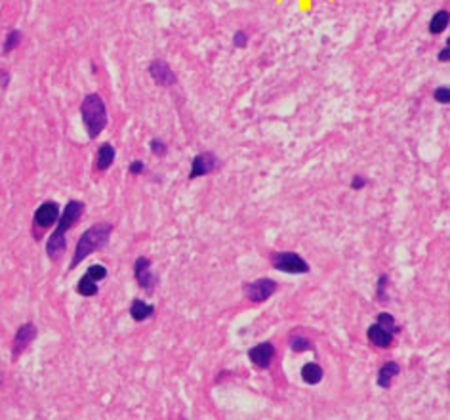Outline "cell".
<instances>
[{"label": "cell", "instance_id": "cell-1", "mask_svg": "<svg viewBox=\"0 0 450 420\" xmlns=\"http://www.w3.org/2000/svg\"><path fill=\"white\" fill-rule=\"evenodd\" d=\"M82 214H85V203L82 201H69L65 205V210L60 214L56 230L46 241V254H48L50 260L58 262L65 254V250H67V232L80 222Z\"/></svg>", "mask_w": 450, "mask_h": 420}, {"label": "cell", "instance_id": "cell-2", "mask_svg": "<svg viewBox=\"0 0 450 420\" xmlns=\"http://www.w3.org/2000/svg\"><path fill=\"white\" fill-rule=\"evenodd\" d=\"M111 233H113V225L107 222L95 223L92 228H88V230L80 235V239H78L77 247H75V254H73L71 264H69V269H75V267H77L80 262H85L86 258L90 256L92 252L105 249Z\"/></svg>", "mask_w": 450, "mask_h": 420}, {"label": "cell", "instance_id": "cell-3", "mask_svg": "<svg viewBox=\"0 0 450 420\" xmlns=\"http://www.w3.org/2000/svg\"><path fill=\"white\" fill-rule=\"evenodd\" d=\"M80 117L90 140H95L107 126V107L100 94H88L80 103Z\"/></svg>", "mask_w": 450, "mask_h": 420}, {"label": "cell", "instance_id": "cell-4", "mask_svg": "<svg viewBox=\"0 0 450 420\" xmlns=\"http://www.w3.org/2000/svg\"><path fill=\"white\" fill-rule=\"evenodd\" d=\"M271 266L275 269H279L282 274L290 275H304L309 274V264L304 258L296 254V252H273L271 254Z\"/></svg>", "mask_w": 450, "mask_h": 420}, {"label": "cell", "instance_id": "cell-5", "mask_svg": "<svg viewBox=\"0 0 450 420\" xmlns=\"http://www.w3.org/2000/svg\"><path fill=\"white\" fill-rule=\"evenodd\" d=\"M107 277V267L102 266V264H93L86 269V274L78 279L77 283V292L80 296L85 298H90V296H95L98 294V283L103 281Z\"/></svg>", "mask_w": 450, "mask_h": 420}, {"label": "cell", "instance_id": "cell-6", "mask_svg": "<svg viewBox=\"0 0 450 420\" xmlns=\"http://www.w3.org/2000/svg\"><path fill=\"white\" fill-rule=\"evenodd\" d=\"M275 292H277V283L269 277H262V279H256L252 283L245 285V294H247L248 300L254 302V304L269 300Z\"/></svg>", "mask_w": 450, "mask_h": 420}, {"label": "cell", "instance_id": "cell-7", "mask_svg": "<svg viewBox=\"0 0 450 420\" xmlns=\"http://www.w3.org/2000/svg\"><path fill=\"white\" fill-rule=\"evenodd\" d=\"M36 325L31 323V321H27L23 325L17 327L16 335H14V340H12V360L16 361L21 353L25 352L27 348L31 346L34 338H36Z\"/></svg>", "mask_w": 450, "mask_h": 420}, {"label": "cell", "instance_id": "cell-8", "mask_svg": "<svg viewBox=\"0 0 450 420\" xmlns=\"http://www.w3.org/2000/svg\"><path fill=\"white\" fill-rule=\"evenodd\" d=\"M134 277H136L137 285L144 289L147 294H153L155 287H157V275L151 272V260L145 256H139L134 262Z\"/></svg>", "mask_w": 450, "mask_h": 420}, {"label": "cell", "instance_id": "cell-9", "mask_svg": "<svg viewBox=\"0 0 450 420\" xmlns=\"http://www.w3.org/2000/svg\"><path fill=\"white\" fill-rule=\"evenodd\" d=\"M60 214H61L60 205H58L56 201H44L43 205L34 210L33 225L41 228V230H46V228H50V225H54V223H58Z\"/></svg>", "mask_w": 450, "mask_h": 420}, {"label": "cell", "instance_id": "cell-10", "mask_svg": "<svg viewBox=\"0 0 450 420\" xmlns=\"http://www.w3.org/2000/svg\"><path fill=\"white\" fill-rule=\"evenodd\" d=\"M218 157L212 153V151H204V153H199L193 159V164H191V174H189V180H195V178H201V176H208L210 172H214L218 168Z\"/></svg>", "mask_w": 450, "mask_h": 420}, {"label": "cell", "instance_id": "cell-11", "mask_svg": "<svg viewBox=\"0 0 450 420\" xmlns=\"http://www.w3.org/2000/svg\"><path fill=\"white\" fill-rule=\"evenodd\" d=\"M275 357V346L273 342H260L248 350V360L254 363L258 369H269Z\"/></svg>", "mask_w": 450, "mask_h": 420}, {"label": "cell", "instance_id": "cell-12", "mask_svg": "<svg viewBox=\"0 0 450 420\" xmlns=\"http://www.w3.org/2000/svg\"><path fill=\"white\" fill-rule=\"evenodd\" d=\"M149 73L151 78L159 86H172L176 85V75L172 73L170 65L164 60H153L149 63Z\"/></svg>", "mask_w": 450, "mask_h": 420}, {"label": "cell", "instance_id": "cell-13", "mask_svg": "<svg viewBox=\"0 0 450 420\" xmlns=\"http://www.w3.org/2000/svg\"><path fill=\"white\" fill-rule=\"evenodd\" d=\"M366 336H368L370 344H374L376 348H383V350H385V348H390L391 344H393L395 333L390 331V329H383V327L378 325V323H374V325L368 327Z\"/></svg>", "mask_w": 450, "mask_h": 420}, {"label": "cell", "instance_id": "cell-14", "mask_svg": "<svg viewBox=\"0 0 450 420\" xmlns=\"http://www.w3.org/2000/svg\"><path fill=\"white\" fill-rule=\"evenodd\" d=\"M153 313L155 306L153 304H149V302L134 298L132 304H130V318L134 319L136 323H142V321H147L149 318H153Z\"/></svg>", "mask_w": 450, "mask_h": 420}, {"label": "cell", "instance_id": "cell-15", "mask_svg": "<svg viewBox=\"0 0 450 420\" xmlns=\"http://www.w3.org/2000/svg\"><path fill=\"white\" fill-rule=\"evenodd\" d=\"M401 373V365L395 361H385L380 371H378V378H376V384L380 388H390L391 380L397 377Z\"/></svg>", "mask_w": 450, "mask_h": 420}, {"label": "cell", "instance_id": "cell-16", "mask_svg": "<svg viewBox=\"0 0 450 420\" xmlns=\"http://www.w3.org/2000/svg\"><path fill=\"white\" fill-rule=\"evenodd\" d=\"M115 157H117L115 147L111 144H102L98 147V153H95V168L100 172H105L111 164L115 163Z\"/></svg>", "mask_w": 450, "mask_h": 420}, {"label": "cell", "instance_id": "cell-17", "mask_svg": "<svg viewBox=\"0 0 450 420\" xmlns=\"http://www.w3.org/2000/svg\"><path fill=\"white\" fill-rule=\"evenodd\" d=\"M323 367L319 365V363H306L304 367H302V378H304V382L309 384V386H317L321 380H323Z\"/></svg>", "mask_w": 450, "mask_h": 420}, {"label": "cell", "instance_id": "cell-18", "mask_svg": "<svg viewBox=\"0 0 450 420\" xmlns=\"http://www.w3.org/2000/svg\"><path fill=\"white\" fill-rule=\"evenodd\" d=\"M289 346L292 352L296 353H302V352H307V350H315V344L307 338V336L304 335H290L289 338Z\"/></svg>", "mask_w": 450, "mask_h": 420}, {"label": "cell", "instance_id": "cell-19", "mask_svg": "<svg viewBox=\"0 0 450 420\" xmlns=\"http://www.w3.org/2000/svg\"><path fill=\"white\" fill-rule=\"evenodd\" d=\"M449 21H450V16L447 10H441V12H437L434 17H431V21H429V33L434 34H439L442 33L447 27H449Z\"/></svg>", "mask_w": 450, "mask_h": 420}, {"label": "cell", "instance_id": "cell-20", "mask_svg": "<svg viewBox=\"0 0 450 420\" xmlns=\"http://www.w3.org/2000/svg\"><path fill=\"white\" fill-rule=\"evenodd\" d=\"M21 38H23V34H21L19 29H12V31H8L6 41H4V46H2V52H4V54H10V52L16 50L17 46H19V43H21Z\"/></svg>", "mask_w": 450, "mask_h": 420}, {"label": "cell", "instance_id": "cell-21", "mask_svg": "<svg viewBox=\"0 0 450 420\" xmlns=\"http://www.w3.org/2000/svg\"><path fill=\"white\" fill-rule=\"evenodd\" d=\"M378 325H382L383 329H390V331H393L395 335L399 333L401 329L397 325H395V318L391 316V313H387V311H382L380 316H378V321H376Z\"/></svg>", "mask_w": 450, "mask_h": 420}, {"label": "cell", "instance_id": "cell-22", "mask_svg": "<svg viewBox=\"0 0 450 420\" xmlns=\"http://www.w3.org/2000/svg\"><path fill=\"white\" fill-rule=\"evenodd\" d=\"M387 285H390V277L387 275H380L378 279V300L385 304L387 302Z\"/></svg>", "mask_w": 450, "mask_h": 420}, {"label": "cell", "instance_id": "cell-23", "mask_svg": "<svg viewBox=\"0 0 450 420\" xmlns=\"http://www.w3.org/2000/svg\"><path fill=\"white\" fill-rule=\"evenodd\" d=\"M149 147H151V153L157 155V157H164V155L168 153V146L162 140H159V137H153Z\"/></svg>", "mask_w": 450, "mask_h": 420}, {"label": "cell", "instance_id": "cell-24", "mask_svg": "<svg viewBox=\"0 0 450 420\" xmlns=\"http://www.w3.org/2000/svg\"><path fill=\"white\" fill-rule=\"evenodd\" d=\"M435 100L439 103H449L450 102V88L449 86H441L435 90Z\"/></svg>", "mask_w": 450, "mask_h": 420}, {"label": "cell", "instance_id": "cell-25", "mask_svg": "<svg viewBox=\"0 0 450 420\" xmlns=\"http://www.w3.org/2000/svg\"><path fill=\"white\" fill-rule=\"evenodd\" d=\"M233 43H235V46L237 48H245L248 43V36L245 31H237V33L233 34Z\"/></svg>", "mask_w": 450, "mask_h": 420}, {"label": "cell", "instance_id": "cell-26", "mask_svg": "<svg viewBox=\"0 0 450 420\" xmlns=\"http://www.w3.org/2000/svg\"><path fill=\"white\" fill-rule=\"evenodd\" d=\"M144 170H145L144 161H134V163L130 164V174H134V176H139Z\"/></svg>", "mask_w": 450, "mask_h": 420}, {"label": "cell", "instance_id": "cell-27", "mask_svg": "<svg viewBox=\"0 0 450 420\" xmlns=\"http://www.w3.org/2000/svg\"><path fill=\"white\" fill-rule=\"evenodd\" d=\"M10 85V71L0 69V88H8Z\"/></svg>", "mask_w": 450, "mask_h": 420}, {"label": "cell", "instance_id": "cell-28", "mask_svg": "<svg viewBox=\"0 0 450 420\" xmlns=\"http://www.w3.org/2000/svg\"><path fill=\"white\" fill-rule=\"evenodd\" d=\"M366 186V180L363 178V176H355L353 178V181H351V188L353 189H363Z\"/></svg>", "mask_w": 450, "mask_h": 420}, {"label": "cell", "instance_id": "cell-29", "mask_svg": "<svg viewBox=\"0 0 450 420\" xmlns=\"http://www.w3.org/2000/svg\"><path fill=\"white\" fill-rule=\"evenodd\" d=\"M449 56H450V46H449V44H447V48H445V50H442L441 54H439V60H441V61H449L450 60Z\"/></svg>", "mask_w": 450, "mask_h": 420}, {"label": "cell", "instance_id": "cell-30", "mask_svg": "<svg viewBox=\"0 0 450 420\" xmlns=\"http://www.w3.org/2000/svg\"><path fill=\"white\" fill-rule=\"evenodd\" d=\"M179 420H185V419H179Z\"/></svg>", "mask_w": 450, "mask_h": 420}]
</instances>
